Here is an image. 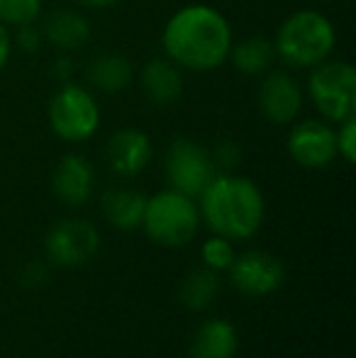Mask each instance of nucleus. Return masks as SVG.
Instances as JSON below:
<instances>
[{"instance_id":"nucleus-19","label":"nucleus","mask_w":356,"mask_h":358,"mask_svg":"<svg viewBox=\"0 0 356 358\" xmlns=\"http://www.w3.org/2000/svg\"><path fill=\"white\" fill-rule=\"evenodd\" d=\"M144 208H147V198L142 193L134 190H110L103 198V210L105 217L110 220V224H115L118 229H137L142 224Z\"/></svg>"},{"instance_id":"nucleus-7","label":"nucleus","mask_w":356,"mask_h":358,"mask_svg":"<svg viewBox=\"0 0 356 358\" xmlns=\"http://www.w3.org/2000/svg\"><path fill=\"white\" fill-rule=\"evenodd\" d=\"M215 161L208 149L190 139H173L166 154V176L171 190L188 195V198H200L208 183L215 178Z\"/></svg>"},{"instance_id":"nucleus-18","label":"nucleus","mask_w":356,"mask_h":358,"mask_svg":"<svg viewBox=\"0 0 356 358\" xmlns=\"http://www.w3.org/2000/svg\"><path fill=\"white\" fill-rule=\"evenodd\" d=\"M227 59L244 76H264L276 59L273 42L266 37H244L237 44L232 42Z\"/></svg>"},{"instance_id":"nucleus-12","label":"nucleus","mask_w":356,"mask_h":358,"mask_svg":"<svg viewBox=\"0 0 356 358\" xmlns=\"http://www.w3.org/2000/svg\"><path fill=\"white\" fill-rule=\"evenodd\" d=\"M105 159L118 176H137L152 161V142L142 129H118L105 144Z\"/></svg>"},{"instance_id":"nucleus-5","label":"nucleus","mask_w":356,"mask_h":358,"mask_svg":"<svg viewBox=\"0 0 356 358\" xmlns=\"http://www.w3.org/2000/svg\"><path fill=\"white\" fill-rule=\"evenodd\" d=\"M308 98L329 122H344L356 115V71L347 62H322L308 78Z\"/></svg>"},{"instance_id":"nucleus-11","label":"nucleus","mask_w":356,"mask_h":358,"mask_svg":"<svg viewBox=\"0 0 356 358\" xmlns=\"http://www.w3.org/2000/svg\"><path fill=\"white\" fill-rule=\"evenodd\" d=\"M232 283L247 295H269L283 280V266L264 251H247L232 261Z\"/></svg>"},{"instance_id":"nucleus-2","label":"nucleus","mask_w":356,"mask_h":358,"mask_svg":"<svg viewBox=\"0 0 356 358\" xmlns=\"http://www.w3.org/2000/svg\"><path fill=\"white\" fill-rule=\"evenodd\" d=\"M200 210L218 236L249 239L264 222V195L254 180L222 173L200 193Z\"/></svg>"},{"instance_id":"nucleus-13","label":"nucleus","mask_w":356,"mask_h":358,"mask_svg":"<svg viewBox=\"0 0 356 358\" xmlns=\"http://www.w3.org/2000/svg\"><path fill=\"white\" fill-rule=\"evenodd\" d=\"M54 193L66 205H81L90 198L93 190V169L83 156L66 154L54 171Z\"/></svg>"},{"instance_id":"nucleus-10","label":"nucleus","mask_w":356,"mask_h":358,"mask_svg":"<svg viewBox=\"0 0 356 358\" xmlns=\"http://www.w3.org/2000/svg\"><path fill=\"white\" fill-rule=\"evenodd\" d=\"M100 236L86 220L59 222L47 236V251L59 266H78L98 251Z\"/></svg>"},{"instance_id":"nucleus-17","label":"nucleus","mask_w":356,"mask_h":358,"mask_svg":"<svg viewBox=\"0 0 356 358\" xmlns=\"http://www.w3.org/2000/svg\"><path fill=\"white\" fill-rule=\"evenodd\" d=\"M237 351V331L229 322L210 320L195 331L190 358H232Z\"/></svg>"},{"instance_id":"nucleus-25","label":"nucleus","mask_w":356,"mask_h":358,"mask_svg":"<svg viewBox=\"0 0 356 358\" xmlns=\"http://www.w3.org/2000/svg\"><path fill=\"white\" fill-rule=\"evenodd\" d=\"M39 39H42V34H39V29H34V24H22V27H17L15 44H17L22 52L32 54L39 49Z\"/></svg>"},{"instance_id":"nucleus-9","label":"nucleus","mask_w":356,"mask_h":358,"mask_svg":"<svg viewBox=\"0 0 356 358\" xmlns=\"http://www.w3.org/2000/svg\"><path fill=\"white\" fill-rule=\"evenodd\" d=\"M288 154L305 169H325L337 156L334 129L322 120H303L290 129Z\"/></svg>"},{"instance_id":"nucleus-26","label":"nucleus","mask_w":356,"mask_h":358,"mask_svg":"<svg viewBox=\"0 0 356 358\" xmlns=\"http://www.w3.org/2000/svg\"><path fill=\"white\" fill-rule=\"evenodd\" d=\"M10 52H13V37H10L8 27L0 22V71H3L5 64H8Z\"/></svg>"},{"instance_id":"nucleus-15","label":"nucleus","mask_w":356,"mask_h":358,"mask_svg":"<svg viewBox=\"0 0 356 358\" xmlns=\"http://www.w3.org/2000/svg\"><path fill=\"white\" fill-rule=\"evenodd\" d=\"M44 37L62 52H73L88 44L90 22L76 10H57L44 20Z\"/></svg>"},{"instance_id":"nucleus-14","label":"nucleus","mask_w":356,"mask_h":358,"mask_svg":"<svg viewBox=\"0 0 356 358\" xmlns=\"http://www.w3.org/2000/svg\"><path fill=\"white\" fill-rule=\"evenodd\" d=\"M139 83L154 105H173L183 93V73L166 57H157L144 64Z\"/></svg>"},{"instance_id":"nucleus-21","label":"nucleus","mask_w":356,"mask_h":358,"mask_svg":"<svg viewBox=\"0 0 356 358\" xmlns=\"http://www.w3.org/2000/svg\"><path fill=\"white\" fill-rule=\"evenodd\" d=\"M42 15V0H0V22L5 27L34 24Z\"/></svg>"},{"instance_id":"nucleus-27","label":"nucleus","mask_w":356,"mask_h":358,"mask_svg":"<svg viewBox=\"0 0 356 358\" xmlns=\"http://www.w3.org/2000/svg\"><path fill=\"white\" fill-rule=\"evenodd\" d=\"M71 73H73V64L71 59H57V76L66 83V80H71Z\"/></svg>"},{"instance_id":"nucleus-28","label":"nucleus","mask_w":356,"mask_h":358,"mask_svg":"<svg viewBox=\"0 0 356 358\" xmlns=\"http://www.w3.org/2000/svg\"><path fill=\"white\" fill-rule=\"evenodd\" d=\"M78 3L88 5V8H110V5H115L118 0H78Z\"/></svg>"},{"instance_id":"nucleus-22","label":"nucleus","mask_w":356,"mask_h":358,"mask_svg":"<svg viewBox=\"0 0 356 358\" xmlns=\"http://www.w3.org/2000/svg\"><path fill=\"white\" fill-rule=\"evenodd\" d=\"M203 261L210 268H229L234 261V251L229 246V239L225 236H213L203 246Z\"/></svg>"},{"instance_id":"nucleus-6","label":"nucleus","mask_w":356,"mask_h":358,"mask_svg":"<svg viewBox=\"0 0 356 358\" xmlns=\"http://www.w3.org/2000/svg\"><path fill=\"white\" fill-rule=\"evenodd\" d=\"M49 124L64 142H86L98 132L100 108L88 88L78 83H62L49 103Z\"/></svg>"},{"instance_id":"nucleus-23","label":"nucleus","mask_w":356,"mask_h":358,"mask_svg":"<svg viewBox=\"0 0 356 358\" xmlns=\"http://www.w3.org/2000/svg\"><path fill=\"white\" fill-rule=\"evenodd\" d=\"M337 137V154L342 156L347 164L356 161V120L349 117L344 122H339V129L334 132Z\"/></svg>"},{"instance_id":"nucleus-20","label":"nucleus","mask_w":356,"mask_h":358,"mask_svg":"<svg viewBox=\"0 0 356 358\" xmlns=\"http://www.w3.org/2000/svg\"><path fill=\"white\" fill-rule=\"evenodd\" d=\"M218 295V278L210 271H195L188 275V280L183 283L180 297L190 310H203L213 302V297Z\"/></svg>"},{"instance_id":"nucleus-1","label":"nucleus","mask_w":356,"mask_h":358,"mask_svg":"<svg viewBox=\"0 0 356 358\" xmlns=\"http://www.w3.org/2000/svg\"><path fill=\"white\" fill-rule=\"evenodd\" d=\"M232 42V27L227 17L203 3L176 10L162 32L166 59L188 71H213L222 66Z\"/></svg>"},{"instance_id":"nucleus-24","label":"nucleus","mask_w":356,"mask_h":358,"mask_svg":"<svg viewBox=\"0 0 356 358\" xmlns=\"http://www.w3.org/2000/svg\"><path fill=\"white\" fill-rule=\"evenodd\" d=\"M215 161V166H225V169H232L234 164L239 161V146L234 142H220L218 149H215V154H210Z\"/></svg>"},{"instance_id":"nucleus-8","label":"nucleus","mask_w":356,"mask_h":358,"mask_svg":"<svg viewBox=\"0 0 356 358\" xmlns=\"http://www.w3.org/2000/svg\"><path fill=\"white\" fill-rule=\"evenodd\" d=\"M257 103L273 124H293L303 110V88L288 71H266L259 83Z\"/></svg>"},{"instance_id":"nucleus-3","label":"nucleus","mask_w":356,"mask_h":358,"mask_svg":"<svg viewBox=\"0 0 356 358\" xmlns=\"http://www.w3.org/2000/svg\"><path fill=\"white\" fill-rule=\"evenodd\" d=\"M337 44V32L327 15L298 10L280 22L273 39L276 57L290 69H313L327 62Z\"/></svg>"},{"instance_id":"nucleus-16","label":"nucleus","mask_w":356,"mask_h":358,"mask_svg":"<svg viewBox=\"0 0 356 358\" xmlns=\"http://www.w3.org/2000/svg\"><path fill=\"white\" fill-rule=\"evenodd\" d=\"M86 78L93 88L103 90V93H120L132 83L134 69L129 59L120 57V54H98L88 62Z\"/></svg>"},{"instance_id":"nucleus-4","label":"nucleus","mask_w":356,"mask_h":358,"mask_svg":"<svg viewBox=\"0 0 356 358\" xmlns=\"http://www.w3.org/2000/svg\"><path fill=\"white\" fill-rule=\"evenodd\" d=\"M200 213L193 198L178 190H164L147 200L142 224L147 234L162 246H183L198 231Z\"/></svg>"}]
</instances>
